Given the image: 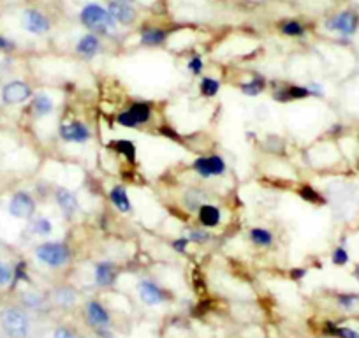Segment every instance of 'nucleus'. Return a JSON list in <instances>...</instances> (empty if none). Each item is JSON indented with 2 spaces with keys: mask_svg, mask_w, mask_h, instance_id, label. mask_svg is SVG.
Here are the masks:
<instances>
[{
  "mask_svg": "<svg viewBox=\"0 0 359 338\" xmlns=\"http://www.w3.org/2000/svg\"><path fill=\"white\" fill-rule=\"evenodd\" d=\"M0 330L8 338H29L32 333V317L22 305H9L0 310Z\"/></svg>",
  "mask_w": 359,
  "mask_h": 338,
  "instance_id": "nucleus-1",
  "label": "nucleus"
},
{
  "mask_svg": "<svg viewBox=\"0 0 359 338\" xmlns=\"http://www.w3.org/2000/svg\"><path fill=\"white\" fill-rule=\"evenodd\" d=\"M79 22L85 29L97 36H113L118 30V23L109 15L108 8L95 4V2H90L79 11Z\"/></svg>",
  "mask_w": 359,
  "mask_h": 338,
  "instance_id": "nucleus-2",
  "label": "nucleus"
},
{
  "mask_svg": "<svg viewBox=\"0 0 359 338\" xmlns=\"http://www.w3.org/2000/svg\"><path fill=\"white\" fill-rule=\"evenodd\" d=\"M37 261L50 268H60L71 261V248L60 241H44V243L37 245L36 250Z\"/></svg>",
  "mask_w": 359,
  "mask_h": 338,
  "instance_id": "nucleus-3",
  "label": "nucleus"
},
{
  "mask_svg": "<svg viewBox=\"0 0 359 338\" xmlns=\"http://www.w3.org/2000/svg\"><path fill=\"white\" fill-rule=\"evenodd\" d=\"M85 313L86 323L94 327L95 333H99L104 338L111 337V331H109V327H111V316H109L108 309H106L101 302L92 299V302L86 303Z\"/></svg>",
  "mask_w": 359,
  "mask_h": 338,
  "instance_id": "nucleus-4",
  "label": "nucleus"
},
{
  "mask_svg": "<svg viewBox=\"0 0 359 338\" xmlns=\"http://www.w3.org/2000/svg\"><path fill=\"white\" fill-rule=\"evenodd\" d=\"M324 27H326L330 32H337L344 37H352L359 29V16L355 15L354 11L345 9V11H340L337 13V15L330 16V18L326 20V23H324Z\"/></svg>",
  "mask_w": 359,
  "mask_h": 338,
  "instance_id": "nucleus-5",
  "label": "nucleus"
},
{
  "mask_svg": "<svg viewBox=\"0 0 359 338\" xmlns=\"http://www.w3.org/2000/svg\"><path fill=\"white\" fill-rule=\"evenodd\" d=\"M150 119H151V106L147 104V102H134L129 109L118 113L116 122H118V126L133 129V127L136 126H143V123H147Z\"/></svg>",
  "mask_w": 359,
  "mask_h": 338,
  "instance_id": "nucleus-6",
  "label": "nucleus"
},
{
  "mask_svg": "<svg viewBox=\"0 0 359 338\" xmlns=\"http://www.w3.org/2000/svg\"><path fill=\"white\" fill-rule=\"evenodd\" d=\"M32 97V88H30V85L27 81L15 79V81H9L8 85H4V88H2V102L8 106L23 104V102H27Z\"/></svg>",
  "mask_w": 359,
  "mask_h": 338,
  "instance_id": "nucleus-7",
  "label": "nucleus"
},
{
  "mask_svg": "<svg viewBox=\"0 0 359 338\" xmlns=\"http://www.w3.org/2000/svg\"><path fill=\"white\" fill-rule=\"evenodd\" d=\"M8 210L15 219L30 220L36 215V201H34V198L29 192L20 191L16 194H13Z\"/></svg>",
  "mask_w": 359,
  "mask_h": 338,
  "instance_id": "nucleus-8",
  "label": "nucleus"
},
{
  "mask_svg": "<svg viewBox=\"0 0 359 338\" xmlns=\"http://www.w3.org/2000/svg\"><path fill=\"white\" fill-rule=\"evenodd\" d=\"M194 171L201 178H215L226 175V161L220 155H208V157H199L194 162Z\"/></svg>",
  "mask_w": 359,
  "mask_h": 338,
  "instance_id": "nucleus-9",
  "label": "nucleus"
},
{
  "mask_svg": "<svg viewBox=\"0 0 359 338\" xmlns=\"http://www.w3.org/2000/svg\"><path fill=\"white\" fill-rule=\"evenodd\" d=\"M108 11L109 15L113 16L118 25L129 27L136 22L137 11L134 8V2H129V0H108Z\"/></svg>",
  "mask_w": 359,
  "mask_h": 338,
  "instance_id": "nucleus-10",
  "label": "nucleus"
},
{
  "mask_svg": "<svg viewBox=\"0 0 359 338\" xmlns=\"http://www.w3.org/2000/svg\"><path fill=\"white\" fill-rule=\"evenodd\" d=\"M22 23L23 29L29 34H32V36H44L51 29L50 18L43 11H39V9H27L23 13Z\"/></svg>",
  "mask_w": 359,
  "mask_h": 338,
  "instance_id": "nucleus-11",
  "label": "nucleus"
},
{
  "mask_svg": "<svg viewBox=\"0 0 359 338\" xmlns=\"http://www.w3.org/2000/svg\"><path fill=\"white\" fill-rule=\"evenodd\" d=\"M58 134H60V137L64 141L76 144L86 143V141H90V137H92L90 127L86 126V123L78 122V120H76V122L62 123V126L58 127Z\"/></svg>",
  "mask_w": 359,
  "mask_h": 338,
  "instance_id": "nucleus-12",
  "label": "nucleus"
},
{
  "mask_svg": "<svg viewBox=\"0 0 359 338\" xmlns=\"http://www.w3.org/2000/svg\"><path fill=\"white\" fill-rule=\"evenodd\" d=\"M137 292H140L141 302L147 303L148 306H157L168 299V292L154 280H141L137 284Z\"/></svg>",
  "mask_w": 359,
  "mask_h": 338,
  "instance_id": "nucleus-13",
  "label": "nucleus"
},
{
  "mask_svg": "<svg viewBox=\"0 0 359 338\" xmlns=\"http://www.w3.org/2000/svg\"><path fill=\"white\" fill-rule=\"evenodd\" d=\"M312 97L310 94L309 85H285L278 90L273 92V99L278 102H291V101H302V99Z\"/></svg>",
  "mask_w": 359,
  "mask_h": 338,
  "instance_id": "nucleus-14",
  "label": "nucleus"
},
{
  "mask_svg": "<svg viewBox=\"0 0 359 338\" xmlns=\"http://www.w3.org/2000/svg\"><path fill=\"white\" fill-rule=\"evenodd\" d=\"M55 201H57L58 208L62 210L65 219H72V217L79 212L78 198H76L69 189L58 187L57 192H55Z\"/></svg>",
  "mask_w": 359,
  "mask_h": 338,
  "instance_id": "nucleus-15",
  "label": "nucleus"
},
{
  "mask_svg": "<svg viewBox=\"0 0 359 338\" xmlns=\"http://www.w3.org/2000/svg\"><path fill=\"white\" fill-rule=\"evenodd\" d=\"M101 50H102L101 36H97V34L94 32L85 34V36L78 41V44H76V51L85 58L95 57Z\"/></svg>",
  "mask_w": 359,
  "mask_h": 338,
  "instance_id": "nucleus-16",
  "label": "nucleus"
},
{
  "mask_svg": "<svg viewBox=\"0 0 359 338\" xmlns=\"http://www.w3.org/2000/svg\"><path fill=\"white\" fill-rule=\"evenodd\" d=\"M95 284L101 288H109L115 284L116 280V266L111 261H102V263L95 264Z\"/></svg>",
  "mask_w": 359,
  "mask_h": 338,
  "instance_id": "nucleus-17",
  "label": "nucleus"
},
{
  "mask_svg": "<svg viewBox=\"0 0 359 338\" xmlns=\"http://www.w3.org/2000/svg\"><path fill=\"white\" fill-rule=\"evenodd\" d=\"M198 219L205 229H213V227L219 226L220 220H222V213H220L219 206L205 203V205L198 210Z\"/></svg>",
  "mask_w": 359,
  "mask_h": 338,
  "instance_id": "nucleus-18",
  "label": "nucleus"
},
{
  "mask_svg": "<svg viewBox=\"0 0 359 338\" xmlns=\"http://www.w3.org/2000/svg\"><path fill=\"white\" fill-rule=\"evenodd\" d=\"M168 39V32L161 27H144L140 34V41L144 46H162Z\"/></svg>",
  "mask_w": 359,
  "mask_h": 338,
  "instance_id": "nucleus-19",
  "label": "nucleus"
},
{
  "mask_svg": "<svg viewBox=\"0 0 359 338\" xmlns=\"http://www.w3.org/2000/svg\"><path fill=\"white\" fill-rule=\"evenodd\" d=\"M109 199H111L113 205L118 208V212L130 213V210H133L129 194H127V189L123 187V185H116V187H113L111 192H109Z\"/></svg>",
  "mask_w": 359,
  "mask_h": 338,
  "instance_id": "nucleus-20",
  "label": "nucleus"
},
{
  "mask_svg": "<svg viewBox=\"0 0 359 338\" xmlns=\"http://www.w3.org/2000/svg\"><path fill=\"white\" fill-rule=\"evenodd\" d=\"M55 108V102L50 95L46 94H36L32 99V111L37 119H43L48 116Z\"/></svg>",
  "mask_w": 359,
  "mask_h": 338,
  "instance_id": "nucleus-21",
  "label": "nucleus"
},
{
  "mask_svg": "<svg viewBox=\"0 0 359 338\" xmlns=\"http://www.w3.org/2000/svg\"><path fill=\"white\" fill-rule=\"evenodd\" d=\"M55 302H57V305H60L62 309H71L72 305L76 303V299H78V292L74 291L72 288H60L55 291Z\"/></svg>",
  "mask_w": 359,
  "mask_h": 338,
  "instance_id": "nucleus-22",
  "label": "nucleus"
},
{
  "mask_svg": "<svg viewBox=\"0 0 359 338\" xmlns=\"http://www.w3.org/2000/svg\"><path fill=\"white\" fill-rule=\"evenodd\" d=\"M248 238L257 247H269V245L273 243V234L269 233L268 229H264V227H252Z\"/></svg>",
  "mask_w": 359,
  "mask_h": 338,
  "instance_id": "nucleus-23",
  "label": "nucleus"
},
{
  "mask_svg": "<svg viewBox=\"0 0 359 338\" xmlns=\"http://www.w3.org/2000/svg\"><path fill=\"white\" fill-rule=\"evenodd\" d=\"M240 88L245 95H250V97H254V95L262 94V92L266 90V79L262 78V76H254L250 81L241 83Z\"/></svg>",
  "mask_w": 359,
  "mask_h": 338,
  "instance_id": "nucleus-24",
  "label": "nucleus"
},
{
  "mask_svg": "<svg viewBox=\"0 0 359 338\" xmlns=\"http://www.w3.org/2000/svg\"><path fill=\"white\" fill-rule=\"evenodd\" d=\"M205 192L199 191V189H191L187 194L184 196V205L187 206L191 212H198L203 205H205Z\"/></svg>",
  "mask_w": 359,
  "mask_h": 338,
  "instance_id": "nucleus-25",
  "label": "nucleus"
},
{
  "mask_svg": "<svg viewBox=\"0 0 359 338\" xmlns=\"http://www.w3.org/2000/svg\"><path fill=\"white\" fill-rule=\"evenodd\" d=\"M280 32L287 37H303L306 34V29L303 23L296 22V20H285L278 25Z\"/></svg>",
  "mask_w": 359,
  "mask_h": 338,
  "instance_id": "nucleus-26",
  "label": "nucleus"
},
{
  "mask_svg": "<svg viewBox=\"0 0 359 338\" xmlns=\"http://www.w3.org/2000/svg\"><path fill=\"white\" fill-rule=\"evenodd\" d=\"M30 233L36 234V236H48L53 231V224L46 217H39V219H34L29 226Z\"/></svg>",
  "mask_w": 359,
  "mask_h": 338,
  "instance_id": "nucleus-27",
  "label": "nucleus"
},
{
  "mask_svg": "<svg viewBox=\"0 0 359 338\" xmlns=\"http://www.w3.org/2000/svg\"><path fill=\"white\" fill-rule=\"evenodd\" d=\"M113 148L129 162H136V147L129 140H115L113 141Z\"/></svg>",
  "mask_w": 359,
  "mask_h": 338,
  "instance_id": "nucleus-28",
  "label": "nucleus"
},
{
  "mask_svg": "<svg viewBox=\"0 0 359 338\" xmlns=\"http://www.w3.org/2000/svg\"><path fill=\"white\" fill-rule=\"evenodd\" d=\"M44 303H46V298L39 292H23L22 306H25L27 310H39L43 309Z\"/></svg>",
  "mask_w": 359,
  "mask_h": 338,
  "instance_id": "nucleus-29",
  "label": "nucleus"
},
{
  "mask_svg": "<svg viewBox=\"0 0 359 338\" xmlns=\"http://www.w3.org/2000/svg\"><path fill=\"white\" fill-rule=\"evenodd\" d=\"M199 90H201V94L205 95V97H215L220 90V81L219 79L206 76V78H203L201 83H199Z\"/></svg>",
  "mask_w": 359,
  "mask_h": 338,
  "instance_id": "nucleus-30",
  "label": "nucleus"
},
{
  "mask_svg": "<svg viewBox=\"0 0 359 338\" xmlns=\"http://www.w3.org/2000/svg\"><path fill=\"white\" fill-rule=\"evenodd\" d=\"M326 333L333 334V337H338V338H359L358 331L351 330V327H337L333 323H327Z\"/></svg>",
  "mask_w": 359,
  "mask_h": 338,
  "instance_id": "nucleus-31",
  "label": "nucleus"
},
{
  "mask_svg": "<svg viewBox=\"0 0 359 338\" xmlns=\"http://www.w3.org/2000/svg\"><path fill=\"white\" fill-rule=\"evenodd\" d=\"M299 196H302L305 201L313 203V205H319V203H323V198H320L319 192H317L313 187H310V185H303V187L299 189Z\"/></svg>",
  "mask_w": 359,
  "mask_h": 338,
  "instance_id": "nucleus-32",
  "label": "nucleus"
},
{
  "mask_svg": "<svg viewBox=\"0 0 359 338\" xmlns=\"http://www.w3.org/2000/svg\"><path fill=\"white\" fill-rule=\"evenodd\" d=\"M189 240L194 241V243H206V241L212 240V234L206 229H191L189 233Z\"/></svg>",
  "mask_w": 359,
  "mask_h": 338,
  "instance_id": "nucleus-33",
  "label": "nucleus"
},
{
  "mask_svg": "<svg viewBox=\"0 0 359 338\" xmlns=\"http://www.w3.org/2000/svg\"><path fill=\"white\" fill-rule=\"evenodd\" d=\"M9 282H13V268L8 263L0 261V288L8 285Z\"/></svg>",
  "mask_w": 359,
  "mask_h": 338,
  "instance_id": "nucleus-34",
  "label": "nucleus"
},
{
  "mask_svg": "<svg viewBox=\"0 0 359 338\" xmlns=\"http://www.w3.org/2000/svg\"><path fill=\"white\" fill-rule=\"evenodd\" d=\"M359 302V295H341L338 296V305L345 310H351Z\"/></svg>",
  "mask_w": 359,
  "mask_h": 338,
  "instance_id": "nucleus-35",
  "label": "nucleus"
},
{
  "mask_svg": "<svg viewBox=\"0 0 359 338\" xmlns=\"http://www.w3.org/2000/svg\"><path fill=\"white\" fill-rule=\"evenodd\" d=\"M203 67H205V64H203V58L199 57V55H194V57L191 58V60H189V65H187V69L189 71H191V74H201V71H203Z\"/></svg>",
  "mask_w": 359,
  "mask_h": 338,
  "instance_id": "nucleus-36",
  "label": "nucleus"
},
{
  "mask_svg": "<svg viewBox=\"0 0 359 338\" xmlns=\"http://www.w3.org/2000/svg\"><path fill=\"white\" fill-rule=\"evenodd\" d=\"M333 263L337 264V266H345V264L348 263V254L345 248L338 247L337 250L333 252Z\"/></svg>",
  "mask_w": 359,
  "mask_h": 338,
  "instance_id": "nucleus-37",
  "label": "nucleus"
},
{
  "mask_svg": "<svg viewBox=\"0 0 359 338\" xmlns=\"http://www.w3.org/2000/svg\"><path fill=\"white\" fill-rule=\"evenodd\" d=\"M27 263H18L16 268H13V282L27 280Z\"/></svg>",
  "mask_w": 359,
  "mask_h": 338,
  "instance_id": "nucleus-38",
  "label": "nucleus"
},
{
  "mask_svg": "<svg viewBox=\"0 0 359 338\" xmlns=\"http://www.w3.org/2000/svg\"><path fill=\"white\" fill-rule=\"evenodd\" d=\"M189 243H191L189 238H178V240L172 241V248H175L176 252H180V254H185V252H187Z\"/></svg>",
  "mask_w": 359,
  "mask_h": 338,
  "instance_id": "nucleus-39",
  "label": "nucleus"
},
{
  "mask_svg": "<svg viewBox=\"0 0 359 338\" xmlns=\"http://www.w3.org/2000/svg\"><path fill=\"white\" fill-rule=\"evenodd\" d=\"M53 338H76L74 331L69 330V327H57Z\"/></svg>",
  "mask_w": 359,
  "mask_h": 338,
  "instance_id": "nucleus-40",
  "label": "nucleus"
},
{
  "mask_svg": "<svg viewBox=\"0 0 359 338\" xmlns=\"http://www.w3.org/2000/svg\"><path fill=\"white\" fill-rule=\"evenodd\" d=\"M15 48V41L8 39V37H0V51H13Z\"/></svg>",
  "mask_w": 359,
  "mask_h": 338,
  "instance_id": "nucleus-41",
  "label": "nucleus"
},
{
  "mask_svg": "<svg viewBox=\"0 0 359 338\" xmlns=\"http://www.w3.org/2000/svg\"><path fill=\"white\" fill-rule=\"evenodd\" d=\"M309 88H310V94H312V97H323L324 95V90L319 83H309Z\"/></svg>",
  "mask_w": 359,
  "mask_h": 338,
  "instance_id": "nucleus-42",
  "label": "nucleus"
},
{
  "mask_svg": "<svg viewBox=\"0 0 359 338\" xmlns=\"http://www.w3.org/2000/svg\"><path fill=\"white\" fill-rule=\"evenodd\" d=\"M305 275H306V270H305V268H294V270L291 271L292 280H302V278L305 277Z\"/></svg>",
  "mask_w": 359,
  "mask_h": 338,
  "instance_id": "nucleus-43",
  "label": "nucleus"
},
{
  "mask_svg": "<svg viewBox=\"0 0 359 338\" xmlns=\"http://www.w3.org/2000/svg\"><path fill=\"white\" fill-rule=\"evenodd\" d=\"M354 277L359 280V264H358V266H355V270H354Z\"/></svg>",
  "mask_w": 359,
  "mask_h": 338,
  "instance_id": "nucleus-44",
  "label": "nucleus"
}]
</instances>
